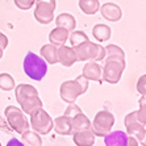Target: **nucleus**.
Here are the masks:
<instances>
[{
    "label": "nucleus",
    "mask_w": 146,
    "mask_h": 146,
    "mask_svg": "<svg viewBox=\"0 0 146 146\" xmlns=\"http://www.w3.org/2000/svg\"><path fill=\"white\" fill-rule=\"evenodd\" d=\"M102 79L109 84H117L121 79V75L125 70V58L109 55L106 57L104 66L102 67Z\"/></svg>",
    "instance_id": "3"
},
{
    "label": "nucleus",
    "mask_w": 146,
    "mask_h": 146,
    "mask_svg": "<svg viewBox=\"0 0 146 146\" xmlns=\"http://www.w3.org/2000/svg\"><path fill=\"white\" fill-rule=\"evenodd\" d=\"M7 46H8V38H7V36L0 32V48L5 49Z\"/></svg>",
    "instance_id": "30"
},
{
    "label": "nucleus",
    "mask_w": 146,
    "mask_h": 146,
    "mask_svg": "<svg viewBox=\"0 0 146 146\" xmlns=\"http://www.w3.org/2000/svg\"><path fill=\"white\" fill-rule=\"evenodd\" d=\"M41 57L45 59L46 63L49 65H55L58 63V46L53 44L44 45L41 48Z\"/></svg>",
    "instance_id": "18"
},
{
    "label": "nucleus",
    "mask_w": 146,
    "mask_h": 146,
    "mask_svg": "<svg viewBox=\"0 0 146 146\" xmlns=\"http://www.w3.org/2000/svg\"><path fill=\"white\" fill-rule=\"evenodd\" d=\"M106 49V57H109V55H116V57H122L125 58V53H124V50H122L120 46H117V45H108ZM104 57V58H106Z\"/></svg>",
    "instance_id": "26"
},
{
    "label": "nucleus",
    "mask_w": 146,
    "mask_h": 146,
    "mask_svg": "<svg viewBox=\"0 0 146 146\" xmlns=\"http://www.w3.org/2000/svg\"><path fill=\"white\" fill-rule=\"evenodd\" d=\"M0 146H1V143H0Z\"/></svg>",
    "instance_id": "35"
},
{
    "label": "nucleus",
    "mask_w": 146,
    "mask_h": 146,
    "mask_svg": "<svg viewBox=\"0 0 146 146\" xmlns=\"http://www.w3.org/2000/svg\"><path fill=\"white\" fill-rule=\"evenodd\" d=\"M15 95L21 107V111L27 115H31L36 109L42 108V102L38 96L37 88H34L32 84H19L15 87Z\"/></svg>",
    "instance_id": "1"
},
{
    "label": "nucleus",
    "mask_w": 146,
    "mask_h": 146,
    "mask_svg": "<svg viewBox=\"0 0 146 146\" xmlns=\"http://www.w3.org/2000/svg\"><path fill=\"white\" fill-rule=\"evenodd\" d=\"M68 34L70 32L63 29V28L57 27L55 29L50 32L49 34V40H50V44L55 45V46H61V45H65L66 41L68 40Z\"/></svg>",
    "instance_id": "19"
},
{
    "label": "nucleus",
    "mask_w": 146,
    "mask_h": 146,
    "mask_svg": "<svg viewBox=\"0 0 146 146\" xmlns=\"http://www.w3.org/2000/svg\"><path fill=\"white\" fill-rule=\"evenodd\" d=\"M72 49L76 53V57H78V61H103L104 57H106V49L100 46V45L95 44V42H91L90 40H86L80 44L72 46Z\"/></svg>",
    "instance_id": "5"
},
{
    "label": "nucleus",
    "mask_w": 146,
    "mask_h": 146,
    "mask_svg": "<svg viewBox=\"0 0 146 146\" xmlns=\"http://www.w3.org/2000/svg\"><path fill=\"white\" fill-rule=\"evenodd\" d=\"M15 88V79L7 72L0 74V90L3 91H12Z\"/></svg>",
    "instance_id": "24"
},
{
    "label": "nucleus",
    "mask_w": 146,
    "mask_h": 146,
    "mask_svg": "<svg viewBox=\"0 0 146 146\" xmlns=\"http://www.w3.org/2000/svg\"><path fill=\"white\" fill-rule=\"evenodd\" d=\"M128 146H138V141L136 137L128 136Z\"/></svg>",
    "instance_id": "32"
},
{
    "label": "nucleus",
    "mask_w": 146,
    "mask_h": 146,
    "mask_svg": "<svg viewBox=\"0 0 146 146\" xmlns=\"http://www.w3.org/2000/svg\"><path fill=\"white\" fill-rule=\"evenodd\" d=\"M68 119L71 121L72 133L79 132V130H83V129H90V128H91V121H90V119L82 112V111L74 113V115L70 116Z\"/></svg>",
    "instance_id": "14"
},
{
    "label": "nucleus",
    "mask_w": 146,
    "mask_h": 146,
    "mask_svg": "<svg viewBox=\"0 0 146 146\" xmlns=\"http://www.w3.org/2000/svg\"><path fill=\"white\" fill-rule=\"evenodd\" d=\"M55 23H57V27L63 28V29H66L68 32H72L75 29V27H76V20L70 13H61L57 17Z\"/></svg>",
    "instance_id": "20"
},
{
    "label": "nucleus",
    "mask_w": 146,
    "mask_h": 146,
    "mask_svg": "<svg viewBox=\"0 0 146 146\" xmlns=\"http://www.w3.org/2000/svg\"><path fill=\"white\" fill-rule=\"evenodd\" d=\"M24 72L33 80H41L45 78V75L48 72V63L45 62L42 57H38L34 54L33 51H28L24 58Z\"/></svg>",
    "instance_id": "4"
},
{
    "label": "nucleus",
    "mask_w": 146,
    "mask_h": 146,
    "mask_svg": "<svg viewBox=\"0 0 146 146\" xmlns=\"http://www.w3.org/2000/svg\"><path fill=\"white\" fill-rule=\"evenodd\" d=\"M4 116L7 119L8 124L15 132L23 134L24 132L29 130V121L27 120V117L24 116V112L21 111L20 108L13 106H8L7 108L4 109Z\"/></svg>",
    "instance_id": "6"
},
{
    "label": "nucleus",
    "mask_w": 146,
    "mask_h": 146,
    "mask_svg": "<svg viewBox=\"0 0 146 146\" xmlns=\"http://www.w3.org/2000/svg\"><path fill=\"white\" fill-rule=\"evenodd\" d=\"M21 141L25 146H41L42 145V139L40 134L36 133L34 130H27L21 134Z\"/></svg>",
    "instance_id": "22"
},
{
    "label": "nucleus",
    "mask_w": 146,
    "mask_h": 146,
    "mask_svg": "<svg viewBox=\"0 0 146 146\" xmlns=\"http://www.w3.org/2000/svg\"><path fill=\"white\" fill-rule=\"evenodd\" d=\"M92 36L99 42H106L111 38V28L104 24H96L92 28Z\"/></svg>",
    "instance_id": "21"
},
{
    "label": "nucleus",
    "mask_w": 146,
    "mask_h": 146,
    "mask_svg": "<svg viewBox=\"0 0 146 146\" xmlns=\"http://www.w3.org/2000/svg\"><path fill=\"white\" fill-rule=\"evenodd\" d=\"M3 54H4V49H3V48H0V59L3 58Z\"/></svg>",
    "instance_id": "34"
},
{
    "label": "nucleus",
    "mask_w": 146,
    "mask_h": 146,
    "mask_svg": "<svg viewBox=\"0 0 146 146\" xmlns=\"http://www.w3.org/2000/svg\"><path fill=\"white\" fill-rule=\"evenodd\" d=\"M102 74H103L102 66L99 65L96 61L87 62L84 65V67H83V72H82V75L87 80H94V82H98V83H102L103 82Z\"/></svg>",
    "instance_id": "12"
},
{
    "label": "nucleus",
    "mask_w": 146,
    "mask_h": 146,
    "mask_svg": "<svg viewBox=\"0 0 146 146\" xmlns=\"http://www.w3.org/2000/svg\"><path fill=\"white\" fill-rule=\"evenodd\" d=\"M53 128H55V132L58 134H62V136H70L72 134L71 130V121L67 116H59L55 119V121H53Z\"/></svg>",
    "instance_id": "17"
},
{
    "label": "nucleus",
    "mask_w": 146,
    "mask_h": 146,
    "mask_svg": "<svg viewBox=\"0 0 146 146\" xmlns=\"http://www.w3.org/2000/svg\"><path fill=\"white\" fill-rule=\"evenodd\" d=\"M113 124H115V116L109 111H100L95 115L94 122L91 124V129L95 136L104 137L112 130Z\"/></svg>",
    "instance_id": "7"
},
{
    "label": "nucleus",
    "mask_w": 146,
    "mask_h": 146,
    "mask_svg": "<svg viewBox=\"0 0 146 146\" xmlns=\"http://www.w3.org/2000/svg\"><path fill=\"white\" fill-rule=\"evenodd\" d=\"M58 62L65 67H71L75 62H78V57H76L75 50L70 46H66V45L58 46Z\"/></svg>",
    "instance_id": "11"
},
{
    "label": "nucleus",
    "mask_w": 146,
    "mask_h": 146,
    "mask_svg": "<svg viewBox=\"0 0 146 146\" xmlns=\"http://www.w3.org/2000/svg\"><path fill=\"white\" fill-rule=\"evenodd\" d=\"M137 91L142 96H146V74L139 76L138 82H137Z\"/></svg>",
    "instance_id": "29"
},
{
    "label": "nucleus",
    "mask_w": 146,
    "mask_h": 146,
    "mask_svg": "<svg viewBox=\"0 0 146 146\" xmlns=\"http://www.w3.org/2000/svg\"><path fill=\"white\" fill-rule=\"evenodd\" d=\"M79 7L86 15H95L100 9L99 0H79Z\"/></svg>",
    "instance_id": "23"
},
{
    "label": "nucleus",
    "mask_w": 146,
    "mask_h": 146,
    "mask_svg": "<svg viewBox=\"0 0 146 146\" xmlns=\"http://www.w3.org/2000/svg\"><path fill=\"white\" fill-rule=\"evenodd\" d=\"M87 90H88V80L83 75H79L76 76V79L63 82L61 84L59 94H61L62 100L70 104V103L76 102V99L80 95L86 94Z\"/></svg>",
    "instance_id": "2"
},
{
    "label": "nucleus",
    "mask_w": 146,
    "mask_h": 146,
    "mask_svg": "<svg viewBox=\"0 0 146 146\" xmlns=\"http://www.w3.org/2000/svg\"><path fill=\"white\" fill-rule=\"evenodd\" d=\"M68 38H70V42H71L72 46L80 44V42H83V41H86V40H88L87 34H86L84 32H82V31H72V32H70Z\"/></svg>",
    "instance_id": "25"
},
{
    "label": "nucleus",
    "mask_w": 146,
    "mask_h": 146,
    "mask_svg": "<svg viewBox=\"0 0 146 146\" xmlns=\"http://www.w3.org/2000/svg\"><path fill=\"white\" fill-rule=\"evenodd\" d=\"M31 126L38 134H49L53 130V119L45 109L38 108L31 113Z\"/></svg>",
    "instance_id": "9"
},
{
    "label": "nucleus",
    "mask_w": 146,
    "mask_h": 146,
    "mask_svg": "<svg viewBox=\"0 0 146 146\" xmlns=\"http://www.w3.org/2000/svg\"><path fill=\"white\" fill-rule=\"evenodd\" d=\"M138 104H139V109L137 111V116H138L139 121L146 125V96H142L139 99Z\"/></svg>",
    "instance_id": "27"
},
{
    "label": "nucleus",
    "mask_w": 146,
    "mask_h": 146,
    "mask_svg": "<svg viewBox=\"0 0 146 146\" xmlns=\"http://www.w3.org/2000/svg\"><path fill=\"white\" fill-rule=\"evenodd\" d=\"M138 142L142 146H146V128H145V130H143V133L141 134V137L138 138Z\"/></svg>",
    "instance_id": "33"
},
{
    "label": "nucleus",
    "mask_w": 146,
    "mask_h": 146,
    "mask_svg": "<svg viewBox=\"0 0 146 146\" xmlns=\"http://www.w3.org/2000/svg\"><path fill=\"white\" fill-rule=\"evenodd\" d=\"M103 138L106 146H128V134L121 130L109 132Z\"/></svg>",
    "instance_id": "15"
},
{
    "label": "nucleus",
    "mask_w": 146,
    "mask_h": 146,
    "mask_svg": "<svg viewBox=\"0 0 146 146\" xmlns=\"http://www.w3.org/2000/svg\"><path fill=\"white\" fill-rule=\"evenodd\" d=\"M125 128H126V134L136 137L137 141H138V138L145 130V124L139 121L138 116H137V111L130 112L125 116Z\"/></svg>",
    "instance_id": "10"
},
{
    "label": "nucleus",
    "mask_w": 146,
    "mask_h": 146,
    "mask_svg": "<svg viewBox=\"0 0 146 146\" xmlns=\"http://www.w3.org/2000/svg\"><path fill=\"white\" fill-rule=\"evenodd\" d=\"M34 19L42 25H48L54 20V11L57 8L55 0H36Z\"/></svg>",
    "instance_id": "8"
},
{
    "label": "nucleus",
    "mask_w": 146,
    "mask_h": 146,
    "mask_svg": "<svg viewBox=\"0 0 146 146\" xmlns=\"http://www.w3.org/2000/svg\"><path fill=\"white\" fill-rule=\"evenodd\" d=\"M34 3H36V0H15L16 7L23 9V11L31 9V8L34 5Z\"/></svg>",
    "instance_id": "28"
},
{
    "label": "nucleus",
    "mask_w": 146,
    "mask_h": 146,
    "mask_svg": "<svg viewBox=\"0 0 146 146\" xmlns=\"http://www.w3.org/2000/svg\"><path fill=\"white\" fill-rule=\"evenodd\" d=\"M100 12H102L103 17L108 21H112V23H116V21H120L122 17V11L121 8L115 3H106L103 4L100 7Z\"/></svg>",
    "instance_id": "13"
},
{
    "label": "nucleus",
    "mask_w": 146,
    "mask_h": 146,
    "mask_svg": "<svg viewBox=\"0 0 146 146\" xmlns=\"http://www.w3.org/2000/svg\"><path fill=\"white\" fill-rule=\"evenodd\" d=\"M74 136V143L76 146H92L95 143V134L92 129H83L79 132L72 133Z\"/></svg>",
    "instance_id": "16"
},
{
    "label": "nucleus",
    "mask_w": 146,
    "mask_h": 146,
    "mask_svg": "<svg viewBox=\"0 0 146 146\" xmlns=\"http://www.w3.org/2000/svg\"><path fill=\"white\" fill-rule=\"evenodd\" d=\"M7 146H25V145L23 143V141H20V139L12 138V139H9V141L7 142Z\"/></svg>",
    "instance_id": "31"
}]
</instances>
